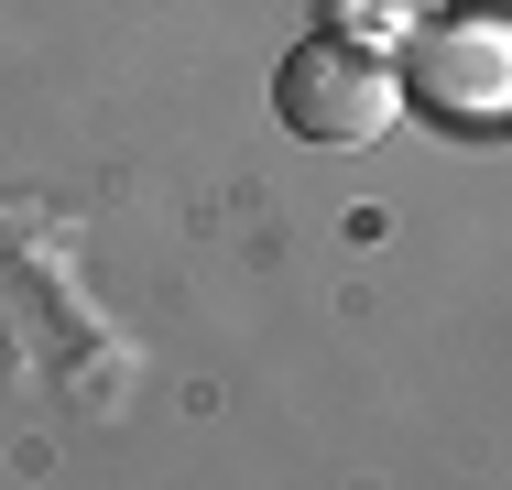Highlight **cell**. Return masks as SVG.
<instances>
[{
    "label": "cell",
    "mask_w": 512,
    "mask_h": 490,
    "mask_svg": "<svg viewBox=\"0 0 512 490\" xmlns=\"http://www.w3.org/2000/svg\"><path fill=\"white\" fill-rule=\"evenodd\" d=\"M273 109H284V131L295 142H382L393 131V66L371 55V44H338V33H316L284 55V77H273Z\"/></svg>",
    "instance_id": "1"
},
{
    "label": "cell",
    "mask_w": 512,
    "mask_h": 490,
    "mask_svg": "<svg viewBox=\"0 0 512 490\" xmlns=\"http://www.w3.org/2000/svg\"><path fill=\"white\" fill-rule=\"evenodd\" d=\"M414 98L458 131H512V22L502 11H458L414 33Z\"/></svg>",
    "instance_id": "2"
}]
</instances>
